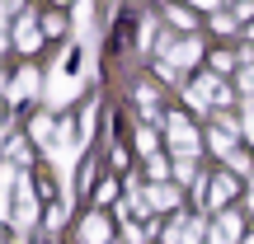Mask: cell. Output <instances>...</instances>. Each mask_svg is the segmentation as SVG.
Listing matches in <instances>:
<instances>
[]
</instances>
